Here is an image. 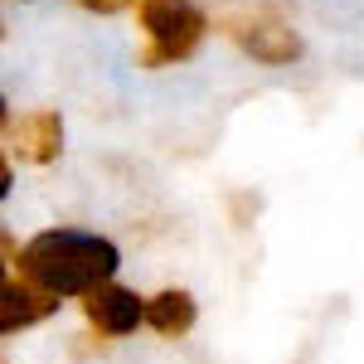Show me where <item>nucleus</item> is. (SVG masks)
I'll use <instances>...</instances> for the list:
<instances>
[{"mask_svg":"<svg viewBox=\"0 0 364 364\" xmlns=\"http://www.w3.org/2000/svg\"><path fill=\"white\" fill-rule=\"evenodd\" d=\"M122 267L117 243L83 228H44L20 248V277L44 287L49 296H92Z\"/></svg>","mask_w":364,"mask_h":364,"instance_id":"obj_1","label":"nucleus"},{"mask_svg":"<svg viewBox=\"0 0 364 364\" xmlns=\"http://www.w3.org/2000/svg\"><path fill=\"white\" fill-rule=\"evenodd\" d=\"M214 25L233 49H243L252 63H267V68L296 63L301 49H306L296 25H291V15L277 0H219Z\"/></svg>","mask_w":364,"mask_h":364,"instance_id":"obj_2","label":"nucleus"},{"mask_svg":"<svg viewBox=\"0 0 364 364\" xmlns=\"http://www.w3.org/2000/svg\"><path fill=\"white\" fill-rule=\"evenodd\" d=\"M141 29H146V54L141 63L146 68H161V63H180L199 49L204 29H209V15L190 5V0H136Z\"/></svg>","mask_w":364,"mask_h":364,"instance_id":"obj_3","label":"nucleus"},{"mask_svg":"<svg viewBox=\"0 0 364 364\" xmlns=\"http://www.w3.org/2000/svg\"><path fill=\"white\" fill-rule=\"evenodd\" d=\"M5 146L20 161H29V166H49V161H58V151H63V122L49 107L44 112H25L20 122L5 117Z\"/></svg>","mask_w":364,"mask_h":364,"instance_id":"obj_4","label":"nucleus"},{"mask_svg":"<svg viewBox=\"0 0 364 364\" xmlns=\"http://www.w3.org/2000/svg\"><path fill=\"white\" fill-rule=\"evenodd\" d=\"M83 316L92 331L102 336H132L136 326H146V296H136L132 287H97L92 296H83Z\"/></svg>","mask_w":364,"mask_h":364,"instance_id":"obj_5","label":"nucleus"},{"mask_svg":"<svg viewBox=\"0 0 364 364\" xmlns=\"http://www.w3.org/2000/svg\"><path fill=\"white\" fill-rule=\"evenodd\" d=\"M58 311V296H49L44 287H34L29 277H15L5 272V287H0V331L15 336V331H29L39 321H49Z\"/></svg>","mask_w":364,"mask_h":364,"instance_id":"obj_6","label":"nucleus"},{"mask_svg":"<svg viewBox=\"0 0 364 364\" xmlns=\"http://www.w3.org/2000/svg\"><path fill=\"white\" fill-rule=\"evenodd\" d=\"M195 296L185 291V287H166V291H156V296H146V326L156 331V336L166 340H180L195 331Z\"/></svg>","mask_w":364,"mask_h":364,"instance_id":"obj_7","label":"nucleus"},{"mask_svg":"<svg viewBox=\"0 0 364 364\" xmlns=\"http://www.w3.org/2000/svg\"><path fill=\"white\" fill-rule=\"evenodd\" d=\"M78 5H87V10H102V15H107V10H122V5H132V0H78Z\"/></svg>","mask_w":364,"mask_h":364,"instance_id":"obj_8","label":"nucleus"}]
</instances>
